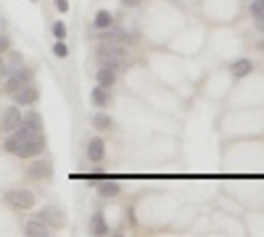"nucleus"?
I'll list each match as a JSON object with an SVG mask.
<instances>
[{"label": "nucleus", "instance_id": "nucleus-25", "mask_svg": "<svg viewBox=\"0 0 264 237\" xmlns=\"http://www.w3.org/2000/svg\"><path fill=\"white\" fill-rule=\"evenodd\" d=\"M254 24H256V29H259V32H264V16H259V19H254Z\"/></svg>", "mask_w": 264, "mask_h": 237}, {"label": "nucleus", "instance_id": "nucleus-22", "mask_svg": "<svg viewBox=\"0 0 264 237\" xmlns=\"http://www.w3.org/2000/svg\"><path fill=\"white\" fill-rule=\"evenodd\" d=\"M11 50V40L5 34H0V53H8Z\"/></svg>", "mask_w": 264, "mask_h": 237}, {"label": "nucleus", "instance_id": "nucleus-8", "mask_svg": "<svg viewBox=\"0 0 264 237\" xmlns=\"http://www.w3.org/2000/svg\"><path fill=\"white\" fill-rule=\"evenodd\" d=\"M100 42H116V45H132V37L127 32H122V29H100Z\"/></svg>", "mask_w": 264, "mask_h": 237}, {"label": "nucleus", "instance_id": "nucleus-3", "mask_svg": "<svg viewBox=\"0 0 264 237\" xmlns=\"http://www.w3.org/2000/svg\"><path fill=\"white\" fill-rule=\"evenodd\" d=\"M5 203L16 211H29V208H35V195L29 190H8L5 193Z\"/></svg>", "mask_w": 264, "mask_h": 237}, {"label": "nucleus", "instance_id": "nucleus-18", "mask_svg": "<svg viewBox=\"0 0 264 237\" xmlns=\"http://www.w3.org/2000/svg\"><path fill=\"white\" fill-rule=\"evenodd\" d=\"M92 127H95V129H111L114 119L106 116V113H95V116H92Z\"/></svg>", "mask_w": 264, "mask_h": 237}, {"label": "nucleus", "instance_id": "nucleus-12", "mask_svg": "<svg viewBox=\"0 0 264 237\" xmlns=\"http://www.w3.org/2000/svg\"><path fill=\"white\" fill-rule=\"evenodd\" d=\"M90 101H92V105H95V108L103 111L106 105L111 103V95H108V90H106V87H100V85H98V87L90 93Z\"/></svg>", "mask_w": 264, "mask_h": 237}, {"label": "nucleus", "instance_id": "nucleus-9", "mask_svg": "<svg viewBox=\"0 0 264 237\" xmlns=\"http://www.w3.org/2000/svg\"><path fill=\"white\" fill-rule=\"evenodd\" d=\"M103 158H106V145H103V140L92 137V140L88 142V161H92V164H100Z\"/></svg>", "mask_w": 264, "mask_h": 237}, {"label": "nucleus", "instance_id": "nucleus-1", "mask_svg": "<svg viewBox=\"0 0 264 237\" xmlns=\"http://www.w3.org/2000/svg\"><path fill=\"white\" fill-rule=\"evenodd\" d=\"M5 153H11V156H19V158H35V156H43L45 150V137H27V140H21L19 135H8L3 142Z\"/></svg>", "mask_w": 264, "mask_h": 237}, {"label": "nucleus", "instance_id": "nucleus-10", "mask_svg": "<svg viewBox=\"0 0 264 237\" xmlns=\"http://www.w3.org/2000/svg\"><path fill=\"white\" fill-rule=\"evenodd\" d=\"M254 71V61H248V58H238V61H232V66H230V74L235 76V79H243V76H248Z\"/></svg>", "mask_w": 264, "mask_h": 237}, {"label": "nucleus", "instance_id": "nucleus-20", "mask_svg": "<svg viewBox=\"0 0 264 237\" xmlns=\"http://www.w3.org/2000/svg\"><path fill=\"white\" fill-rule=\"evenodd\" d=\"M53 34H56V40H66V24L64 21H56V24H53Z\"/></svg>", "mask_w": 264, "mask_h": 237}, {"label": "nucleus", "instance_id": "nucleus-17", "mask_svg": "<svg viewBox=\"0 0 264 237\" xmlns=\"http://www.w3.org/2000/svg\"><path fill=\"white\" fill-rule=\"evenodd\" d=\"M108 27H114V16L108 11H98V16H95V29H108Z\"/></svg>", "mask_w": 264, "mask_h": 237}, {"label": "nucleus", "instance_id": "nucleus-21", "mask_svg": "<svg viewBox=\"0 0 264 237\" xmlns=\"http://www.w3.org/2000/svg\"><path fill=\"white\" fill-rule=\"evenodd\" d=\"M53 53H56L58 58H66V56H69V48H66V42H64V40H58V42H56V48H53Z\"/></svg>", "mask_w": 264, "mask_h": 237}, {"label": "nucleus", "instance_id": "nucleus-2", "mask_svg": "<svg viewBox=\"0 0 264 237\" xmlns=\"http://www.w3.org/2000/svg\"><path fill=\"white\" fill-rule=\"evenodd\" d=\"M13 135H19L21 140H27V137H40L43 135V119L37 116V113H29V116H24L21 124L13 129Z\"/></svg>", "mask_w": 264, "mask_h": 237}, {"label": "nucleus", "instance_id": "nucleus-26", "mask_svg": "<svg viewBox=\"0 0 264 237\" xmlns=\"http://www.w3.org/2000/svg\"><path fill=\"white\" fill-rule=\"evenodd\" d=\"M122 3H124V5H137L140 0H122Z\"/></svg>", "mask_w": 264, "mask_h": 237}, {"label": "nucleus", "instance_id": "nucleus-7", "mask_svg": "<svg viewBox=\"0 0 264 237\" xmlns=\"http://www.w3.org/2000/svg\"><path fill=\"white\" fill-rule=\"evenodd\" d=\"M37 219L40 221H45L48 227H53V229H58V227H64V213H61L56 205H48V208H43L40 213H37Z\"/></svg>", "mask_w": 264, "mask_h": 237}, {"label": "nucleus", "instance_id": "nucleus-24", "mask_svg": "<svg viewBox=\"0 0 264 237\" xmlns=\"http://www.w3.org/2000/svg\"><path fill=\"white\" fill-rule=\"evenodd\" d=\"M56 8H58L61 13H66V11H69V0H56Z\"/></svg>", "mask_w": 264, "mask_h": 237}, {"label": "nucleus", "instance_id": "nucleus-4", "mask_svg": "<svg viewBox=\"0 0 264 237\" xmlns=\"http://www.w3.org/2000/svg\"><path fill=\"white\" fill-rule=\"evenodd\" d=\"M32 82V68H24V66H19V68H13V71L8 74V79H5V93H16V90H21L24 85H29Z\"/></svg>", "mask_w": 264, "mask_h": 237}, {"label": "nucleus", "instance_id": "nucleus-13", "mask_svg": "<svg viewBox=\"0 0 264 237\" xmlns=\"http://www.w3.org/2000/svg\"><path fill=\"white\" fill-rule=\"evenodd\" d=\"M95 79H98V85L100 87H111L114 85V82H116V71H114V68H108V66H100L98 68V74H95Z\"/></svg>", "mask_w": 264, "mask_h": 237}, {"label": "nucleus", "instance_id": "nucleus-23", "mask_svg": "<svg viewBox=\"0 0 264 237\" xmlns=\"http://www.w3.org/2000/svg\"><path fill=\"white\" fill-rule=\"evenodd\" d=\"M19 66H21V56H19V53H13V56H11V64H8V68L13 71V68H19Z\"/></svg>", "mask_w": 264, "mask_h": 237}, {"label": "nucleus", "instance_id": "nucleus-28", "mask_svg": "<svg viewBox=\"0 0 264 237\" xmlns=\"http://www.w3.org/2000/svg\"><path fill=\"white\" fill-rule=\"evenodd\" d=\"M259 3H264V0H259Z\"/></svg>", "mask_w": 264, "mask_h": 237}, {"label": "nucleus", "instance_id": "nucleus-11", "mask_svg": "<svg viewBox=\"0 0 264 237\" xmlns=\"http://www.w3.org/2000/svg\"><path fill=\"white\" fill-rule=\"evenodd\" d=\"M24 235H27V237H48V235H50V227L45 224V221L35 219V221H29V224L24 227Z\"/></svg>", "mask_w": 264, "mask_h": 237}, {"label": "nucleus", "instance_id": "nucleus-6", "mask_svg": "<svg viewBox=\"0 0 264 237\" xmlns=\"http://www.w3.org/2000/svg\"><path fill=\"white\" fill-rule=\"evenodd\" d=\"M37 98H40V90L35 87V82H29V85H24L21 90L13 93V103L16 105H35Z\"/></svg>", "mask_w": 264, "mask_h": 237}, {"label": "nucleus", "instance_id": "nucleus-14", "mask_svg": "<svg viewBox=\"0 0 264 237\" xmlns=\"http://www.w3.org/2000/svg\"><path fill=\"white\" fill-rule=\"evenodd\" d=\"M29 177L32 179H48L50 177V164L48 161H37L29 166Z\"/></svg>", "mask_w": 264, "mask_h": 237}, {"label": "nucleus", "instance_id": "nucleus-5", "mask_svg": "<svg viewBox=\"0 0 264 237\" xmlns=\"http://www.w3.org/2000/svg\"><path fill=\"white\" fill-rule=\"evenodd\" d=\"M21 119H24V116H21V111L16 108V105L5 108V111H3V116H0V132H3V135H11L13 129L21 124Z\"/></svg>", "mask_w": 264, "mask_h": 237}, {"label": "nucleus", "instance_id": "nucleus-27", "mask_svg": "<svg viewBox=\"0 0 264 237\" xmlns=\"http://www.w3.org/2000/svg\"><path fill=\"white\" fill-rule=\"evenodd\" d=\"M5 68H8V66H5V61L0 58V74H5Z\"/></svg>", "mask_w": 264, "mask_h": 237}, {"label": "nucleus", "instance_id": "nucleus-15", "mask_svg": "<svg viewBox=\"0 0 264 237\" xmlns=\"http://www.w3.org/2000/svg\"><path fill=\"white\" fill-rule=\"evenodd\" d=\"M98 195H103V198L119 195V185H116L114 179H100V182H98Z\"/></svg>", "mask_w": 264, "mask_h": 237}, {"label": "nucleus", "instance_id": "nucleus-16", "mask_svg": "<svg viewBox=\"0 0 264 237\" xmlns=\"http://www.w3.org/2000/svg\"><path fill=\"white\" fill-rule=\"evenodd\" d=\"M90 232L98 235V237L108 235V224H106V216H103V213H95V216H92V221H90Z\"/></svg>", "mask_w": 264, "mask_h": 237}, {"label": "nucleus", "instance_id": "nucleus-19", "mask_svg": "<svg viewBox=\"0 0 264 237\" xmlns=\"http://www.w3.org/2000/svg\"><path fill=\"white\" fill-rule=\"evenodd\" d=\"M248 11H251V16H254V19H259V16H264V3H259V0H251Z\"/></svg>", "mask_w": 264, "mask_h": 237}]
</instances>
